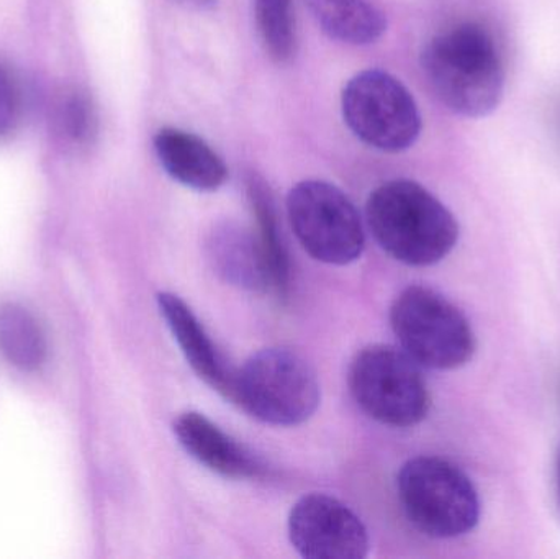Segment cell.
Wrapping results in <instances>:
<instances>
[{
  "mask_svg": "<svg viewBox=\"0 0 560 559\" xmlns=\"http://www.w3.org/2000/svg\"><path fill=\"white\" fill-rule=\"evenodd\" d=\"M431 89L454 114H492L505 92V66L492 33L476 22L459 23L434 35L421 53Z\"/></svg>",
  "mask_w": 560,
  "mask_h": 559,
  "instance_id": "1",
  "label": "cell"
},
{
  "mask_svg": "<svg viewBox=\"0 0 560 559\" xmlns=\"http://www.w3.org/2000/svg\"><path fill=\"white\" fill-rule=\"evenodd\" d=\"M153 147L161 166L183 186L200 193H213L229 179V167L223 158L190 131L161 128L154 135Z\"/></svg>",
  "mask_w": 560,
  "mask_h": 559,
  "instance_id": "12",
  "label": "cell"
},
{
  "mask_svg": "<svg viewBox=\"0 0 560 559\" xmlns=\"http://www.w3.org/2000/svg\"><path fill=\"white\" fill-rule=\"evenodd\" d=\"M174 435L197 463L223 478L255 479L265 473L258 456L203 414L194 410L180 414L174 420Z\"/></svg>",
  "mask_w": 560,
  "mask_h": 559,
  "instance_id": "11",
  "label": "cell"
},
{
  "mask_svg": "<svg viewBox=\"0 0 560 559\" xmlns=\"http://www.w3.org/2000/svg\"><path fill=\"white\" fill-rule=\"evenodd\" d=\"M255 12L266 51L275 61H289L296 48L292 0H255Z\"/></svg>",
  "mask_w": 560,
  "mask_h": 559,
  "instance_id": "17",
  "label": "cell"
},
{
  "mask_svg": "<svg viewBox=\"0 0 560 559\" xmlns=\"http://www.w3.org/2000/svg\"><path fill=\"white\" fill-rule=\"evenodd\" d=\"M349 391L362 412L394 429H410L427 419L431 397L421 366L401 348L369 345L351 361Z\"/></svg>",
  "mask_w": 560,
  "mask_h": 559,
  "instance_id": "6",
  "label": "cell"
},
{
  "mask_svg": "<svg viewBox=\"0 0 560 559\" xmlns=\"http://www.w3.org/2000/svg\"><path fill=\"white\" fill-rule=\"evenodd\" d=\"M22 117V95L12 72L0 62V138L15 130Z\"/></svg>",
  "mask_w": 560,
  "mask_h": 559,
  "instance_id": "19",
  "label": "cell"
},
{
  "mask_svg": "<svg viewBox=\"0 0 560 559\" xmlns=\"http://www.w3.org/2000/svg\"><path fill=\"white\" fill-rule=\"evenodd\" d=\"M46 338L42 325L22 305L0 307V353L23 371H35L46 360Z\"/></svg>",
  "mask_w": 560,
  "mask_h": 559,
  "instance_id": "16",
  "label": "cell"
},
{
  "mask_svg": "<svg viewBox=\"0 0 560 559\" xmlns=\"http://www.w3.org/2000/svg\"><path fill=\"white\" fill-rule=\"evenodd\" d=\"M248 197L255 213V235L268 269L269 288L280 301H285L290 291L292 268H290L289 253L279 232L275 199L265 180L258 176H252L248 179Z\"/></svg>",
  "mask_w": 560,
  "mask_h": 559,
  "instance_id": "15",
  "label": "cell"
},
{
  "mask_svg": "<svg viewBox=\"0 0 560 559\" xmlns=\"http://www.w3.org/2000/svg\"><path fill=\"white\" fill-rule=\"evenodd\" d=\"M213 265L226 281L255 292H271L268 269L255 233L235 225L222 226L210 242Z\"/></svg>",
  "mask_w": 560,
  "mask_h": 559,
  "instance_id": "14",
  "label": "cell"
},
{
  "mask_svg": "<svg viewBox=\"0 0 560 559\" xmlns=\"http://www.w3.org/2000/svg\"><path fill=\"white\" fill-rule=\"evenodd\" d=\"M397 489L408 521L428 537H463L479 524V492L472 479L447 459H408L398 473Z\"/></svg>",
  "mask_w": 560,
  "mask_h": 559,
  "instance_id": "3",
  "label": "cell"
},
{
  "mask_svg": "<svg viewBox=\"0 0 560 559\" xmlns=\"http://www.w3.org/2000/svg\"><path fill=\"white\" fill-rule=\"evenodd\" d=\"M158 305L194 373L233 403L236 370L219 350L192 308L173 292H160Z\"/></svg>",
  "mask_w": 560,
  "mask_h": 559,
  "instance_id": "10",
  "label": "cell"
},
{
  "mask_svg": "<svg viewBox=\"0 0 560 559\" xmlns=\"http://www.w3.org/2000/svg\"><path fill=\"white\" fill-rule=\"evenodd\" d=\"M184 2L196 7V9H210V7L215 5L217 0H184Z\"/></svg>",
  "mask_w": 560,
  "mask_h": 559,
  "instance_id": "20",
  "label": "cell"
},
{
  "mask_svg": "<svg viewBox=\"0 0 560 559\" xmlns=\"http://www.w3.org/2000/svg\"><path fill=\"white\" fill-rule=\"evenodd\" d=\"M287 213L300 245L316 261L346 266L364 252L361 216L335 184L318 179L295 184L287 196Z\"/></svg>",
  "mask_w": 560,
  "mask_h": 559,
  "instance_id": "8",
  "label": "cell"
},
{
  "mask_svg": "<svg viewBox=\"0 0 560 559\" xmlns=\"http://www.w3.org/2000/svg\"><path fill=\"white\" fill-rule=\"evenodd\" d=\"M318 376L312 364L287 348H266L236 370L233 404L276 427L306 422L319 406Z\"/></svg>",
  "mask_w": 560,
  "mask_h": 559,
  "instance_id": "5",
  "label": "cell"
},
{
  "mask_svg": "<svg viewBox=\"0 0 560 559\" xmlns=\"http://www.w3.org/2000/svg\"><path fill=\"white\" fill-rule=\"evenodd\" d=\"M289 538L300 557L362 559L371 540L361 519L331 496H303L289 515Z\"/></svg>",
  "mask_w": 560,
  "mask_h": 559,
  "instance_id": "9",
  "label": "cell"
},
{
  "mask_svg": "<svg viewBox=\"0 0 560 559\" xmlns=\"http://www.w3.org/2000/svg\"><path fill=\"white\" fill-rule=\"evenodd\" d=\"M558 492H559V502H560V452L558 456Z\"/></svg>",
  "mask_w": 560,
  "mask_h": 559,
  "instance_id": "21",
  "label": "cell"
},
{
  "mask_svg": "<svg viewBox=\"0 0 560 559\" xmlns=\"http://www.w3.org/2000/svg\"><path fill=\"white\" fill-rule=\"evenodd\" d=\"M341 110L349 130L371 148L400 153L421 133V114L411 92L395 75L368 69L342 89Z\"/></svg>",
  "mask_w": 560,
  "mask_h": 559,
  "instance_id": "7",
  "label": "cell"
},
{
  "mask_svg": "<svg viewBox=\"0 0 560 559\" xmlns=\"http://www.w3.org/2000/svg\"><path fill=\"white\" fill-rule=\"evenodd\" d=\"M390 325L401 350L420 366L457 370L476 353V334L466 315L427 286H410L395 298Z\"/></svg>",
  "mask_w": 560,
  "mask_h": 559,
  "instance_id": "4",
  "label": "cell"
},
{
  "mask_svg": "<svg viewBox=\"0 0 560 559\" xmlns=\"http://www.w3.org/2000/svg\"><path fill=\"white\" fill-rule=\"evenodd\" d=\"M365 220L385 253L417 268L443 261L459 240L453 212L410 179L381 184L365 203Z\"/></svg>",
  "mask_w": 560,
  "mask_h": 559,
  "instance_id": "2",
  "label": "cell"
},
{
  "mask_svg": "<svg viewBox=\"0 0 560 559\" xmlns=\"http://www.w3.org/2000/svg\"><path fill=\"white\" fill-rule=\"evenodd\" d=\"M55 121L62 138L74 147H91L97 137V110L85 92H68L56 105Z\"/></svg>",
  "mask_w": 560,
  "mask_h": 559,
  "instance_id": "18",
  "label": "cell"
},
{
  "mask_svg": "<svg viewBox=\"0 0 560 559\" xmlns=\"http://www.w3.org/2000/svg\"><path fill=\"white\" fill-rule=\"evenodd\" d=\"M319 28L336 42L364 46L377 42L387 19L374 0H305Z\"/></svg>",
  "mask_w": 560,
  "mask_h": 559,
  "instance_id": "13",
  "label": "cell"
}]
</instances>
